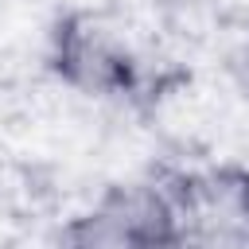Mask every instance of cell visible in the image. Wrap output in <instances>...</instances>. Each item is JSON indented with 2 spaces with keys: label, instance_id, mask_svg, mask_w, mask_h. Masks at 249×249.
<instances>
[{
  "label": "cell",
  "instance_id": "cell-1",
  "mask_svg": "<svg viewBox=\"0 0 249 249\" xmlns=\"http://www.w3.org/2000/svg\"><path fill=\"white\" fill-rule=\"evenodd\" d=\"M66 249H187V206L160 183L105 187L62 233Z\"/></svg>",
  "mask_w": 249,
  "mask_h": 249
},
{
  "label": "cell",
  "instance_id": "cell-2",
  "mask_svg": "<svg viewBox=\"0 0 249 249\" xmlns=\"http://www.w3.org/2000/svg\"><path fill=\"white\" fill-rule=\"evenodd\" d=\"M54 62L70 86L97 93V97L121 93L132 74V54H128L124 39L93 16H78L66 27H58Z\"/></svg>",
  "mask_w": 249,
  "mask_h": 249
},
{
  "label": "cell",
  "instance_id": "cell-3",
  "mask_svg": "<svg viewBox=\"0 0 249 249\" xmlns=\"http://www.w3.org/2000/svg\"><path fill=\"white\" fill-rule=\"evenodd\" d=\"M230 198H233V210H237V222H241V230L249 233V171H241V175L233 179V187H230Z\"/></svg>",
  "mask_w": 249,
  "mask_h": 249
}]
</instances>
